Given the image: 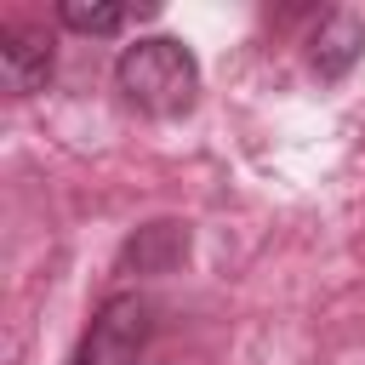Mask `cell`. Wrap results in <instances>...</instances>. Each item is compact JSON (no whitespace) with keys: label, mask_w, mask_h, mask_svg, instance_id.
Here are the masks:
<instances>
[{"label":"cell","mask_w":365,"mask_h":365,"mask_svg":"<svg viewBox=\"0 0 365 365\" xmlns=\"http://www.w3.org/2000/svg\"><path fill=\"white\" fill-rule=\"evenodd\" d=\"M148 342V302L143 297H108L91 319V331L74 348V365H137Z\"/></svg>","instance_id":"7a4b0ae2"},{"label":"cell","mask_w":365,"mask_h":365,"mask_svg":"<svg viewBox=\"0 0 365 365\" xmlns=\"http://www.w3.org/2000/svg\"><path fill=\"white\" fill-rule=\"evenodd\" d=\"M74 34H120L131 23V6H114V0H63L57 11Z\"/></svg>","instance_id":"8992f818"},{"label":"cell","mask_w":365,"mask_h":365,"mask_svg":"<svg viewBox=\"0 0 365 365\" xmlns=\"http://www.w3.org/2000/svg\"><path fill=\"white\" fill-rule=\"evenodd\" d=\"M0 80L11 97H29L51 80V46L34 29H6L0 34Z\"/></svg>","instance_id":"277c9868"},{"label":"cell","mask_w":365,"mask_h":365,"mask_svg":"<svg viewBox=\"0 0 365 365\" xmlns=\"http://www.w3.org/2000/svg\"><path fill=\"white\" fill-rule=\"evenodd\" d=\"M359 57H365V17L359 11H325L314 29V74L342 80Z\"/></svg>","instance_id":"3957f363"},{"label":"cell","mask_w":365,"mask_h":365,"mask_svg":"<svg viewBox=\"0 0 365 365\" xmlns=\"http://www.w3.org/2000/svg\"><path fill=\"white\" fill-rule=\"evenodd\" d=\"M114 80H120V97L154 120H177L200 97V63L171 34H148V40L125 46L114 63Z\"/></svg>","instance_id":"6da1fadb"},{"label":"cell","mask_w":365,"mask_h":365,"mask_svg":"<svg viewBox=\"0 0 365 365\" xmlns=\"http://www.w3.org/2000/svg\"><path fill=\"white\" fill-rule=\"evenodd\" d=\"M182 251H188V228H182V222H148V228L125 245V262H137L143 274H165Z\"/></svg>","instance_id":"5b68a950"}]
</instances>
